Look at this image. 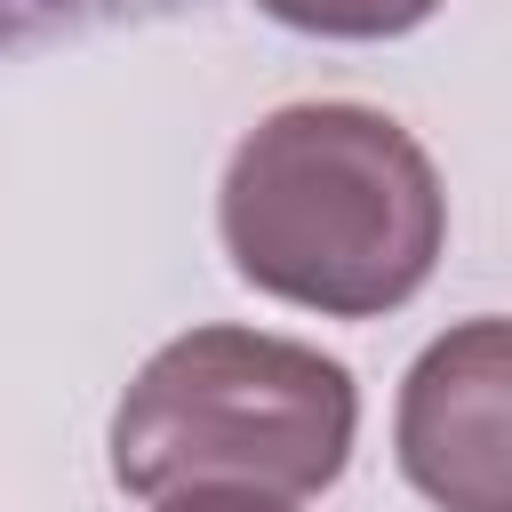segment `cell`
Here are the masks:
<instances>
[{"mask_svg":"<svg viewBox=\"0 0 512 512\" xmlns=\"http://www.w3.org/2000/svg\"><path fill=\"white\" fill-rule=\"evenodd\" d=\"M352 368L264 328H192L160 344L112 408V480L144 504L256 496L304 504L352 464Z\"/></svg>","mask_w":512,"mask_h":512,"instance_id":"2","label":"cell"},{"mask_svg":"<svg viewBox=\"0 0 512 512\" xmlns=\"http://www.w3.org/2000/svg\"><path fill=\"white\" fill-rule=\"evenodd\" d=\"M264 16H280L288 32H320V40H400L424 16H440V0H256Z\"/></svg>","mask_w":512,"mask_h":512,"instance_id":"5","label":"cell"},{"mask_svg":"<svg viewBox=\"0 0 512 512\" xmlns=\"http://www.w3.org/2000/svg\"><path fill=\"white\" fill-rule=\"evenodd\" d=\"M504 384H512L504 320H464L408 368V384H400V472L440 512H512Z\"/></svg>","mask_w":512,"mask_h":512,"instance_id":"3","label":"cell"},{"mask_svg":"<svg viewBox=\"0 0 512 512\" xmlns=\"http://www.w3.org/2000/svg\"><path fill=\"white\" fill-rule=\"evenodd\" d=\"M216 224L248 288L328 320H384L432 280L448 192L392 112L280 104L232 144Z\"/></svg>","mask_w":512,"mask_h":512,"instance_id":"1","label":"cell"},{"mask_svg":"<svg viewBox=\"0 0 512 512\" xmlns=\"http://www.w3.org/2000/svg\"><path fill=\"white\" fill-rule=\"evenodd\" d=\"M160 512H288V504H256V496H176Z\"/></svg>","mask_w":512,"mask_h":512,"instance_id":"6","label":"cell"},{"mask_svg":"<svg viewBox=\"0 0 512 512\" xmlns=\"http://www.w3.org/2000/svg\"><path fill=\"white\" fill-rule=\"evenodd\" d=\"M208 0H0V64L8 56H40V48H72L96 32H128V24H168V16H200Z\"/></svg>","mask_w":512,"mask_h":512,"instance_id":"4","label":"cell"}]
</instances>
